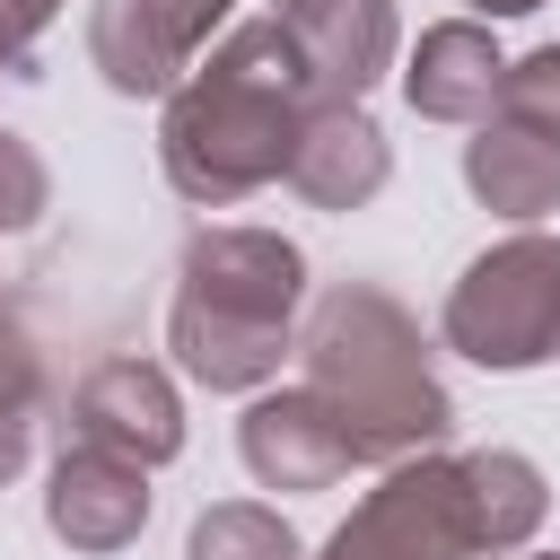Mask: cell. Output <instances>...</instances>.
Segmentation results:
<instances>
[{"label":"cell","instance_id":"5b68a950","mask_svg":"<svg viewBox=\"0 0 560 560\" xmlns=\"http://www.w3.org/2000/svg\"><path fill=\"white\" fill-rule=\"evenodd\" d=\"M481 9H534V0H481Z\"/></svg>","mask_w":560,"mask_h":560},{"label":"cell","instance_id":"3957f363","mask_svg":"<svg viewBox=\"0 0 560 560\" xmlns=\"http://www.w3.org/2000/svg\"><path fill=\"white\" fill-rule=\"evenodd\" d=\"M140 490L122 481V472H105V464H61V499H52V525L70 534V542H122L131 525H140Z\"/></svg>","mask_w":560,"mask_h":560},{"label":"cell","instance_id":"277c9868","mask_svg":"<svg viewBox=\"0 0 560 560\" xmlns=\"http://www.w3.org/2000/svg\"><path fill=\"white\" fill-rule=\"evenodd\" d=\"M420 61H438V70H411V105H429V114H464L472 96H490V70H499L481 52V35H464V26L429 35Z\"/></svg>","mask_w":560,"mask_h":560},{"label":"cell","instance_id":"6da1fadb","mask_svg":"<svg viewBox=\"0 0 560 560\" xmlns=\"http://www.w3.org/2000/svg\"><path fill=\"white\" fill-rule=\"evenodd\" d=\"M280 96L289 79H271V35H236V52L219 61V79H201L175 105V184L184 192H236L262 166H280Z\"/></svg>","mask_w":560,"mask_h":560},{"label":"cell","instance_id":"7a4b0ae2","mask_svg":"<svg viewBox=\"0 0 560 560\" xmlns=\"http://www.w3.org/2000/svg\"><path fill=\"white\" fill-rule=\"evenodd\" d=\"M446 332L490 368L551 359L560 350V254L551 245H508V254L472 262V280L446 306Z\"/></svg>","mask_w":560,"mask_h":560}]
</instances>
